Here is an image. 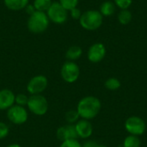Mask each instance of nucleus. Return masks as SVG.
<instances>
[{
	"instance_id": "nucleus-1",
	"label": "nucleus",
	"mask_w": 147,
	"mask_h": 147,
	"mask_svg": "<svg viewBox=\"0 0 147 147\" xmlns=\"http://www.w3.org/2000/svg\"><path fill=\"white\" fill-rule=\"evenodd\" d=\"M102 109L100 99L94 96H87L80 99L77 106V111L80 119L90 121L96 118Z\"/></svg>"
},
{
	"instance_id": "nucleus-2",
	"label": "nucleus",
	"mask_w": 147,
	"mask_h": 147,
	"mask_svg": "<svg viewBox=\"0 0 147 147\" xmlns=\"http://www.w3.org/2000/svg\"><path fill=\"white\" fill-rule=\"evenodd\" d=\"M49 19L46 12L35 10L29 15L28 19V28L33 34H41L45 32L49 26Z\"/></svg>"
},
{
	"instance_id": "nucleus-3",
	"label": "nucleus",
	"mask_w": 147,
	"mask_h": 147,
	"mask_svg": "<svg viewBox=\"0 0 147 147\" xmlns=\"http://www.w3.org/2000/svg\"><path fill=\"white\" fill-rule=\"evenodd\" d=\"M102 16L98 10L90 9L82 13L79 19L81 27L86 30L93 31L98 29L102 24Z\"/></svg>"
},
{
	"instance_id": "nucleus-4",
	"label": "nucleus",
	"mask_w": 147,
	"mask_h": 147,
	"mask_svg": "<svg viewBox=\"0 0 147 147\" xmlns=\"http://www.w3.org/2000/svg\"><path fill=\"white\" fill-rule=\"evenodd\" d=\"M27 107L32 114L37 116H42L47 113L49 104L47 99L44 96L40 94L29 96Z\"/></svg>"
},
{
	"instance_id": "nucleus-5",
	"label": "nucleus",
	"mask_w": 147,
	"mask_h": 147,
	"mask_svg": "<svg viewBox=\"0 0 147 147\" xmlns=\"http://www.w3.org/2000/svg\"><path fill=\"white\" fill-rule=\"evenodd\" d=\"M124 127L128 134L138 137L143 135L146 131V124L145 121L141 117L136 115L128 117L124 123Z\"/></svg>"
},
{
	"instance_id": "nucleus-6",
	"label": "nucleus",
	"mask_w": 147,
	"mask_h": 147,
	"mask_svg": "<svg viewBox=\"0 0 147 147\" xmlns=\"http://www.w3.org/2000/svg\"><path fill=\"white\" fill-rule=\"evenodd\" d=\"M60 76L65 83L73 84L80 76V68L74 61L67 60L61 66Z\"/></svg>"
},
{
	"instance_id": "nucleus-7",
	"label": "nucleus",
	"mask_w": 147,
	"mask_h": 147,
	"mask_svg": "<svg viewBox=\"0 0 147 147\" xmlns=\"http://www.w3.org/2000/svg\"><path fill=\"white\" fill-rule=\"evenodd\" d=\"M49 21L56 24H62L68 18V10L65 9L59 2H53L46 12Z\"/></svg>"
},
{
	"instance_id": "nucleus-8",
	"label": "nucleus",
	"mask_w": 147,
	"mask_h": 147,
	"mask_svg": "<svg viewBox=\"0 0 147 147\" xmlns=\"http://www.w3.org/2000/svg\"><path fill=\"white\" fill-rule=\"evenodd\" d=\"M8 120L15 125H22L28 119V113L25 107L14 104L7 110Z\"/></svg>"
},
{
	"instance_id": "nucleus-9",
	"label": "nucleus",
	"mask_w": 147,
	"mask_h": 147,
	"mask_svg": "<svg viewBox=\"0 0 147 147\" xmlns=\"http://www.w3.org/2000/svg\"><path fill=\"white\" fill-rule=\"evenodd\" d=\"M48 86V79L44 75H36L33 77L27 84V91L31 95L41 94Z\"/></svg>"
},
{
	"instance_id": "nucleus-10",
	"label": "nucleus",
	"mask_w": 147,
	"mask_h": 147,
	"mask_svg": "<svg viewBox=\"0 0 147 147\" xmlns=\"http://www.w3.org/2000/svg\"><path fill=\"white\" fill-rule=\"evenodd\" d=\"M106 55V47L102 43H95L88 50L87 58L91 63L101 62Z\"/></svg>"
},
{
	"instance_id": "nucleus-11",
	"label": "nucleus",
	"mask_w": 147,
	"mask_h": 147,
	"mask_svg": "<svg viewBox=\"0 0 147 147\" xmlns=\"http://www.w3.org/2000/svg\"><path fill=\"white\" fill-rule=\"evenodd\" d=\"M56 137L61 142L67 140H78V139L74 124H66L65 126L59 127L57 129Z\"/></svg>"
},
{
	"instance_id": "nucleus-12",
	"label": "nucleus",
	"mask_w": 147,
	"mask_h": 147,
	"mask_svg": "<svg viewBox=\"0 0 147 147\" xmlns=\"http://www.w3.org/2000/svg\"><path fill=\"white\" fill-rule=\"evenodd\" d=\"M75 128L78 137L82 140L89 139L93 134V126L91 122L87 120L80 119L75 124Z\"/></svg>"
},
{
	"instance_id": "nucleus-13",
	"label": "nucleus",
	"mask_w": 147,
	"mask_h": 147,
	"mask_svg": "<svg viewBox=\"0 0 147 147\" xmlns=\"http://www.w3.org/2000/svg\"><path fill=\"white\" fill-rule=\"evenodd\" d=\"M16 95L11 90L3 89L0 90V110H8L15 104Z\"/></svg>"
},
{
	"instance_id": "nucleus-14",
	"label": "nucleus",
	"mask_w": 147,
	"mask_h": 147,
	"mask_svg": "<svg viewBox=\"0 0 147 147\" xmlns=\"http://www.w3.org/2000/svg\"><path fill=\"white\" fill-rule=\"evenodd\" d=\"M29 0H3L4 5L10 10L18 11L25 9Z\"/></svg>"
},
{
	"instance_id": "nucleus-15",
	"label": "nucleus",
	"mask_w": 147,
	"mask_h": 147,
	"mask_svg": "<svg viewBox=\"0 0 147 147\" xmlns=\"http://www.w3.org/2000/svg\"><path fill=\"white\" fill-rule=\"evenodd\" d=\"M83 54V50L78 46H71L70 47L66 53H65V58L69 61H75L78 59Z\"/></svg>"
},
{
	"instance_id": "nucleus-16",
	"label": "nucleus",
	"mask_w": 147,
	"mask_h": 147,
	"mask_svg": "<svg viewBox=\"0 0 147 147\" xmlns=\"http://www.w3.org/2000/svg\"><path fill=\"white\" fill-rule=\"evenodd\" d=\"M99 11L102 16H110L115 11V4L113 2L105 1L101 4Z\"/></svg>"
},
{
	"instance_id": "nucleus-17",
	"label": "nucleus",
	"mask_w": 147,
	"mask_h": 147,
	"mask_svg": "<svg viewBox=\"0 0 147 147\" xmlns=\"http://www.w3.org/2000/svg\"><path fill=\"white\" fill-rule=\"evenodd\" d=\"M141 140L140 137L128 134L123 140L122 147H140Z\"/></svg>"
},
{
	"instance_id": "nucleus-18",
	"label": "nucleus",
	"mask_w": 147,
	"mask_h": 147,
	"mask_svg": "<svg viewBox=\"0 0 147 147\" xmlns=\"http://www.w3.org/2000/svg\"><path fill=\"white\" fill-rule=\"evenodd\" d=\"M52 0H34V8L37 11L47 12L49 7L52 4Z\"/></svg>"
},
{
	"instance_id": "nucleus-19",
	"label": "nucleus",
	"mask_w": 147,
	"mask_h": 147,
	"mask_svg": "<svg viewBox=\"0 0 147 147\" xmlns=\"http://www.w3.org/2000/svg\"><path fill=\"white\" fill-rule=\"evenodd\" d=\"M121 83L116 78H109L104 83V87L107 90H111V91H115V90H119L121 88Z\"/></svg>"
},
{
	"instance_id": "nucleus-20",
	"label": "nucleus",
	"mask_w": 147,
	"mask_h": 147,
	"mask_svg": "<svg viewBox=\"0 0 147 147\" xmlns=\"http://www.w3.org/2000/svg\"><path fill=\"white\" fill-rule=\"evenodd\" d=\"M133 16L130 10L127 9H121L118 15V21L122 25H127L132 21Z\"/></svg>"
},
{
	"instance_id": "nucleus-21",
	"label": "nucleus",
	"mask_w": 147,
	"mask_h": 147,
	"mask_svg": "<svg viewBox=\"0 0 147 147\" xmlns=\"http://www.w3.org/2000/svg\"><path fill=\"white\" fill-rule=\"evenodd\" d=\"M65 118L67 124H74V125L80 120L79 115L76 109H71V110L67 111L65 113Z\"/></svg>"
},
{
	"instance_id": "nucleus-22",
	"label": "nucleus",
	"mask_w": 147,
	"mask_h": 147,
	"mask_svg": "<svg viewBox=\"0 0 147 147\" xmlns=\"http://www.w3.org/2000/svg\"><path fill=\"white\" fill-rule=\"evenodd\" d=\"M79 0H59V3L68 11L78 6Z\"/></svg>"
},
{
	"instance_id": "nucleus-23",
	"label": "nucleus",
	"mask_w": 147,
	"mask_h": 147,
	"mask_svg": "<svg viewBox=\"0 0 147 147\" xmlns=\"http://www.w3.org/2000/svg\"><path fill=\"white\" fill-rule=\"evenodd\" d=\"M28 96L25 94H18L16 96V99H15V104L16 105H19V106H22V107H25L27 106L28 104Z\"/></svg>"
},
{
	"instance_id": "nucleus-24",
	"label": "nucleus",
	"mask_w": 147,
	"mask_h": 147,
	"mask_svg": "<svg viewBox=\"0 0 147 147\" xmlns=\"http://www.w3.org/2000/svg\"><path fill=\"white\" fill-rule=\"evenodd\" d=\"M133 3V0H114L115 6L119 7L121 9H127Z\"/></svg>"
},
{
	"instance_id": "nucleus-25",
	"label": "nucleus",
	"mask_w": 147,
	"mask_h": 147,
	"mask_svg": "<svg viewBox=\"0 0 147 147\" xmlns=\"http://www.w3.org/2000/svg\"><path fill=\"white\" fill-rule=\"evenodd\" d=\"M59 147H82V144L78 140H67L62 141Z\"/></svg>"
},
{
	"instance_id": "nucleus-26",
	"label": "nucleus",
	"mask_w": 147,
	"mask_h": 147,
	"mask_svg": "<svg viewBox=\"0 0 147 147\" xmlns=\"http://www.w3.org/2000/svg\"><path fill=\"white\" fill-rule=\"evenodd\" d=\"M9 133V128L8 125L3 121H0V140L6 138Z\"/></svg>"
},
{
	"instance_id": "nucleus-27",
	"label": "nucleus",
	"mask_w": 147,
	"mask_h": 147,
	"mask_svg": "<svg viewBox=\"0 0 147 147\" xmlns=\"http://www.w3.org/2000/svg\"><path fill=\"white\" fill-rule=\"evenodd\" d=\"M70 15H71V16L73 19L79 20L80 17H81V16H82V12H81V10L79 9H78L76 7V8H74V9H72L70 10Z\"/></svg>"
},
{
	"instance_id": "nucleus-28",
	"label": "nucleus",
	"mask_w": 147,
	"mask_h": 147,
	"mask_svg": "<svg viewBox=\"0 0 147 147\" xmlns=\"http://www.w3.org/2000/svg\"><path fill=\"white\" fill-rule=\"evenodd\" d=\"M101 144L97 143L96 141L94 140H87L85 141L82 147H100Z\"/></svg>"
},
{
	"instance_id": "nucleus-29",
	"label": "nucleus",
	"mask_w": 147,
	"mask_h": 147,
	"mask_svg": "<svg viewBox=\"0 0 147 147\" xmlns=\"http://www.w3.org/2000/svg\"><path fill=\"white\" fill-rule=\"evenodd\" d=\"M25 9H26L27 12H28L29 15H31L32 13H34V12L35 11V9H34V6H33V5H29V4H28V6H27Z\"/></svg>"
},
{
	"instance_id": "nucleus-30",
	"label": "nucleus",
	"mask_w": 147,
	"mask_h": 147,
	"mask_svg": "<svg viewBox=\"0 0 147 147\" xmlns=\"http://www.w3.org/2000/svg\"><path fill=\"white\" fill-rule=\"evenodd\" d=\"M6 147H22V146H20L19 144H10V145H9L8 146Z\"/></svg>"
},
{
	"instance_id": "nucleus-31",
	"label": "nucleus",
	"mask_w": 147,
	"mask_h": 147,
	"mask_svg": "<svg viewBox=\"0 0 147 147\" xmlns=\"http://www.w3.org/2000/svg\"><path fill=\"white\" fill-rule=\"evenodd\" d=\"M30 147H36V146H30Z\"/></svg>"
}]
</instances>
